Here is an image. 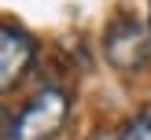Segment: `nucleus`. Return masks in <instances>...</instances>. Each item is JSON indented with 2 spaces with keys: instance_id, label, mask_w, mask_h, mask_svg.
<instances>
[{
  "instance_id": "obj_1",
  "label": "nucleus",
  "mask_w": 151,
  "mask_h": 140,
  "mask_svg": "<svg viewBox=\"0 0 151 140\" xmlns=\"http://www.w3.org/2000/svg\"><path fill=\"white\" fill-rule=\"evenodd\" d=\"M70 114V100L63 88H41L22 107L19 118H7L4 140H52Z\"/></svg>"
},
{
  "instance_id": "obj_2",
  "label": "nucleus",
  "mask_w": 151,
  "mask_h": 140,
  "mask_svg": "<svg viewBox=\"0 0 151 140\" xmlns=\"http://www.w3.org/2000/svg\"><path fill=\"white\" fill-rule=\"evenodd\" d=\"M103 48H107V59L118 70H140L151 55V37H147L140 19L118 15L107 26V33H103Z\"/></svg>"
},
{
  "instance_id": "obj_3",
  "label": "nucleus",
  "mask_w": 151,
  "mask_h": 140,
  "mask_svg": "<svg viewBox=\"0 0 151 140\" xmlns=\"http://www.w3.org/2000/svg\"><path fill=\"white\" fill-rule=\"evenodd\" d=\"M33 37L26 33V29L19 26H4L0 29V85H4V92H11L15 85H19V78L29 70V63H33Z\"/></svg>"
},
{
  "instance_id": "obj_4",
  "label": "nucleus",
  "mask_w": 151,
  "mask_h": 140,
  "mask_svg": "<svg viewBox=\"0 0 151 140\" xmlns=\"http://www.w3.org/2000/svg\"><path fill=\"white\" fill-rule=\"evenodd\" d=\"M118 136L122 140H151V107H144L140 114H133Z\"/></svg>"
},
{
  "instance_id": "obj_5",
  "label": "nucleus",
  "mask_w": 151,
  "mask_h": 140,
  "mask_svg": "<svg viewBox=\"0 0 151 140\" xmlns=\"http://www.w3.org/2000/svg\"><path fill=\"white\" fill-rule=\"evenodd\" d=\"M88 140H122V136H114V133H111V129H96V133H92V136H88Z\"/></svg>"
}]
</instances>
